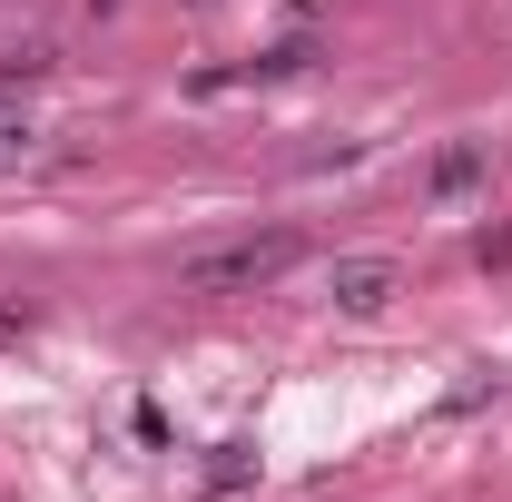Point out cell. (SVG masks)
<instances>
[{"label": "cell", "mask_w": 512, "mask_h": 502, "mask_svg": "<svg viewBox=\"0 0 512 502\" xmlns=\"http://www.w3.org/2000/svg\"><path fill=\"white\" fill-rule=\"evenodd\" d=\"M296 266H306V237H296V227H256V237L178 256V296H266V286L296 276Z\"/></svg>", "instance_id": "1"}, {"label": "cell", "mask_w": 512, "mask_h": 502, "mask_svg": "<svg viewBox=\"0 0 512 502\" xmlns=\"http://www.w3.org/2000/svg\"><path fill=\"white\" fill-rule=\"evenodd\" d=\"M473 256H483V266H512V227H483V237H473Z\"/></svg>", "instance_id": "7"}, {"label": "cell", "mask_w": 512, "mask_h": 502, "mask_svg": "<svg viewBox=\"0 0 512 502\" xmlns=\"http://www.w3.org/2000/svg\"><path fill=\"white\" fill-rule=\"evenodd\" d=\"M256 483V443H217V463H207V493H247Z\"/></svg>", "instance_id": "5"}, {"label": "cell", "mask_w": 512, "mask_h": 502, "mask_svg": "<svg viewBox=\"0 0 512 502\" xmlns=\"http://www.w3.org/2000/svg\"><path fill=\"white\" fill-rule=\"evenodd\" d=\"M394 286H404V266H394V256H335V276H325V306L365 325V315L394 306Z\"/></svg>", "instance_id": "2"}, {"label": "cell", "mask_w": 512, "mask_h": 502, "mask_svg": "<svg viewBox=\"0 0 512 502\" xmlns=\"http://www.w3.org/2000/svg\"><path fill=\"white\" fill-rule=\"evenodd\" d=\"M30 79H50V50H40V40H30V50H10V60H0V89H30Z\"/></svg>", "instance_id": "6"}, {"label": "cell", "mask_w": 512, "mask_h": 502, "mask_svg": "<svg viewBox=\"0 0 512 502\" xmlns=\"http://www.w3.org/2000/svg\"><path fill=\"white\" fill-rule=\"evenodd\" d=\"M316 60H325V50L306 40V30H296V40H276V50H256L247 69H207V79H197V99H217V89H247V79H306Z\"/></svg>", "instance_id": "3"}, {"label": "cell", "mask_w": 512, "mask_h": 502, "mask_svg": "<svg viewBox=\"0 0 512 502\" xmlns=\"http://www.w3.org/2000/svg\"><path fill=\"white\" fill-rule=\"evenodd\" d=\"M79 10H89V20H119V10H128V0H79Z\"/></svg>", "instance_id": "8"}, {"label": "cell", "mask_w": 512, "mask_h": 502, "mask_svg": "<svg viewBox=\"0 0 512 502\" xmlns=\"http://www.w3.org/2000/svg\"><path fill=\"white\" fill-rule=\"evenodd\" d=\"M178 10H217V0H178Z\"/></svg>", "instance_id": "9"}, {"label": "cell", "mask_w": 512, "mask_h": 502, "mask_svg": "<svg viewBox=\"0 0 512 502\" xmlns=\"http://www.w3.org/2000/svg\"><path fill=\"white\" fill-rule=\"evenodd\" d=\"M483 178H493V148H483V138H453L444 158L424 168V197H434V207H453V197H473Z\"/></svg>", "instance_id": "4"}]
</instances>
